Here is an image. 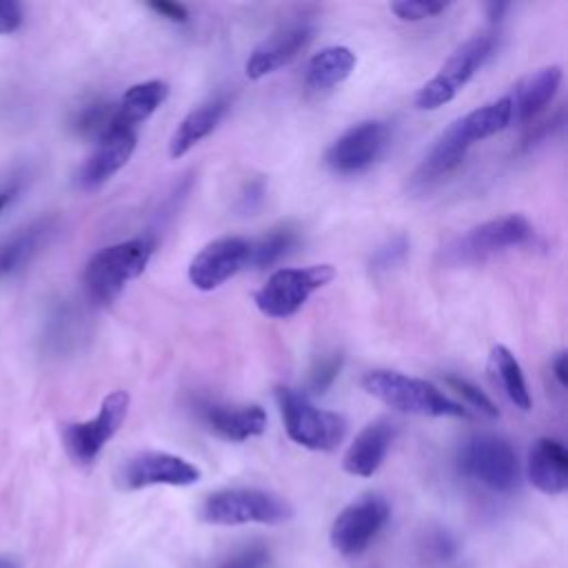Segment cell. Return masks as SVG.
Here are the masks:
<instances>
[{
    "mask_svg": "<svg viewBox=\"0 0 568 568\" xmlns=\"http://www.w3.org/2000/svg\"><path fill=\"white\" fill-rule=\"evenodd\" d=\"M153 251L155 240L151 235H140L93 253L82 275L89 302H93L95 306H109L111 302H115L118 295L124 291L126 282L144 273Z\"/></svg>",
    "mask_w": 568,
    "mask_h": 568,
    "instance_id": "6da1fadb",
    "label": "cell"
},
{
    "mask_svg": "<svg viewBox=\"0 0 568 568\" xmlns=\"http://www.w3.org/2000/svg\"><path fill=\"white\" fill-rule=\"evenodd\" d=\"M362 388L393 410L422 417H466V408L444 395L426 379L397 371H371L362 377Z\"/></svg>",
    "mask_w": 568,
    "mask_h": 568,
    "instance_id": "7a4b0ae2",
    "label": "cell"
},
{
    "mask_svg": "<svg viewBox=\"0 0 568 568\" xmlns=\"http://www.w3.org/2000/svg\"><path fill=\"white\" fill-rule=\"evenodd\" d=\"M200 517L215 526H242V524H284L293 517V506L262 488H222L200 506Z\"/></svg>",
    "mask_w": 568,
    "mask_h": 568,
    "instance_id": "3957f363",
    "label": "cell"
},
{
    "mask_svg": "<svg viewBox=\"0 0 568 568\" xmlns=\"http://www.w3.org/2000/svg\"><path fill=\"white\" fill-rule=\"evenodd\" d=\"M457 470L495 490L513 493L519 484L517 453L508 439L493 433H477L468 437L457 450Z\"/></svg>",
    "mask_w": 568,
    "mask_h": 568,
    "instance_id": "277c9868",
    "label": "cell"
},
{
    "mask_svg": "<svg viewBox=\"0 0 568 568\" xmlns=\"http://www.w3.org/2000/svg\"><path fill=\"white\" fill-rule=\"evenodd\" d=\"M497 47V33L484 31L466 42H462L448 60L439 67V71L417 91L415 104L422 111H433L450 102L466 82L486 64V60L493 55Z\"/></svg>",
    "mask_w": 568,
    "mask_h": 568,
    "instance_id": "5b68a950",
    "label": "cell"
},
{
    "mask_svg": "<svg viewBox=\"0 0 568 568\" xmlns=\"http://www.w3.org/2000/svg\"><path fill=\"white\" fill-rule=\"evenodd\" d=\"M275 399L284 419L286 435L308 450H335L346 435V419L337 413L313 406L293 388L277 386Z\"/></svg>",
    "mask_w": 568,
    "mask_h": 568,
    "instance_id": "8992f818",
    "label": "cell"
},
{
    "mask_svg": "<svg viewBox=\"0 0 568 568\" xmlns=\"http://www.w3.org/2000/svg\"><path fill=\"white\" fill-rule=\"evenodd\" d=\"M535 240V226L524 215H501L468 233L459 235L453 244L446 246L444 257L448 264H477L501 251L526 246Z\"/></svg>",
    "mask_w": 568,
    "mask_h": 568,
    "instance_id": "52a82bcc",
    "label": "cell"
},
{
    "mask_svg": "<svg viewBox=\"0 0 568 568\" xmlns=\"http://www.w3.org/2000/svg\"><path fill=\"white\" fill-rule=\"evenodd\" d=\"M335 277L331 264H313L304 268H277L268 280L255 291V306L275 320H286L295 315L306 300L326 286Z\"/></svg>",
    "mask_w": 568,
    "mask_h": 568,
    "instance_id": "ba28073f",
    "label": "cell"
},
{
    "mask_svg": "<svg viewBox=\"0 0 568 568\" xmlns=\"http://www.w3.org/2000/svg\"><path fill=\"white\" fill-rule=\"evenodd\" d=\"M388 517L390 504L377 493H366L344 506L333 519L328 532L331 546L344 557H355L375 541Z\"/></svg>",
    "mask_w": 568,
    "mask_h": 568,
    "instance_id": "9c48e42d",
    "label": "cell"
},
{
    "mask_svg": "<svg viewBox=\"0 0 568 568\" xmlns=\"http://www.w3.org/2000/svg\"><path fill=\"white\" fill-rule=\"evenodd\" d=\"M129 402L131 399H129L126 390H113L102 399L95 417L64 426L62 442H64L69 457L75 464L89 466L95 462V457L100 455L104 444L122 426L126 410H129Z\"/></svg>",
    "mask_w": 568,
    "mask_h": 568,
    "instance_id": "30bf717a",
    "label": "cell"
},
{
    "mask_svg": "<svg viewBox=\"0 0 568 568\" xmlns=\"http://www.w3.org/2000/svg\"><path fill=\"white\" fill-rule=\"evenodd\" d=\"M390 142V126L384 120H364L346 129L326 151L324 162L337 175H357L371 169Z\"/></svg>",
    "mask_w": 568,
    "mask_h": 568,
    "instance_id": "8fae6325",
    "label": "cell"
},
{
    "mask_svg": "<svg viewBox=\"0 0 568 568\" xmlns=\"http://www.w3.org/2000/svg\"><path fill=\"white\" fill-rule=\"evenodd\" d=\"M200 468L180 455L144 450L122 464L118 484L124 490H140L149 486H191L200 481Z\"/></svg>",
    "mask_w": 568,
    "mask_h": 568,
    "instance_id": "7c38bea8",
    "label": "cell"
},
{
    "mask_svg": "<svg viewBox=\"0 0 568 568\" xmlns=\"http://www.w3.org/2000/svg\"><path fill=\"white\" fill-rule=\"evenodd\" d=\"M251 242L240 235H226L209 242L189 264V282L197 291H213L248 266Z\"/></svg>",
    "mask_w": 568,
    "mask_h": 568,
    "instance_id": "4fadbf2b",
    "label": "cell"
},
{
    "mask_svg": "<svg viewBox=\"0 0 568 568\" xmlns=\"http://www.w3.org/2000/svg\"><path fill=\"white\" fill-rule=\"evenodd\" d=\"M313 27L304 20L288 22L273 31L268 38H264L248 55L244 71L251 80H260L288 62H293L311 42Z\"/></svg>",
    "mask_w": 568,
    "mask_h": 568,
    "instance_id": "5bb4252c",
    "label": "cell"
},
{
    "mask_svg": "<svg viewBox=\"0 0 568 568\" xmlns=\"http://www.w3.org/2000/svg\"><path fill=\"white\" fill-rule=\"evenodd\" d=\"M138 144L135 131L124 129H111L106 135H102L95 142L93 153L84 160V164L78 171V186L84 191H93L109 182L133 155Z\"/></svg>",
    "mask_w": 568,
    "mask_h": 568,
    "instance_id": "9a60e30c",
    "label": "cell"
},
{
    "mask_svg": "<svg viewBox=\"0 0 568 568\" xmlns=\"http://www.w3.org/2000/svg\"><path fill=\"white\" fill-rule=\"evenodd\" d=\"M200 417L213 435L226 442H246L266 430V410L257 404H204L200 408Z\"/></svg>",
    "mask_w": 568,
    "mask_h": 568,
    "instance_id": "2e32d148",
    "label": "cell"
},
{
    "mask_svg": "<svg viewBox=\"0 0 568 568\" xmlns=\"http://www.w3.org/2000/svg\"><path fill=\"white\" fill-rule=\"evenodd\" d=\"M395 439V424L386 417H379L371 424H366L348 450L344 453V470L355 477H371L382 466L386 453L390 450V444Z\"/></svg>",
    "mask_w": 568,
    "mask_h": 568,
    "instance_id": "e0dca14e",
    "label": "cell"
},
{
    "mask_svg": "<svg viewBox=\"0 0 568 568\" xmlns=\"http://www.w3.org/2000/svg\"><path fill=\"white\" fill-rule=\"evenodd\" d=\"M528 479L546 495H561L568 488V453L559 439L539 437L528 453Z\"/></svg>",
    "mask_w": 568,
    "mask_h": 568,
    "instance_id": "ac0fdd59",
    "label": "cell"
},
{
    "mask_svg": "<svg viewBox=\"0 0 568 568\" xmlns=\"http://www.w3.org/2000/svg\"><path fill=\"white\" fill-rule=\"evenodd\" d=\"M559 84H561V69L557 64L541 67L528 73L526 78H521L506 95L510 102L513 120L515 122L532 120L555 98Z\"/></svg>",
    "mask_w": 568,
    "mask_h": 568,
    "instance_id": "d6986e66",
    "label": "cell"
},
{
    "mask_svg": "<svg viewBox=\"0 0 568 568\" xmlns=\"http://www.w3.org/2000/svg\"><path fill=\"white\" fill-rule=\"evenodd\" d=\"M226 111H229V100L224 95H215L204 104L195 106L191 113H186L169 138V155L182 158L184 153H189L200 140H204L217 129Z\"/></svg>",
    "mask_w": 568,
    "mask_h": 568,
    "instance_id": "ffe728a7",
    "label": "cell"
},
{
    "mask_svg": "<svg viewBox=\"0 0 568 568\" xmlns=\"http://www.w3.org/2000/svg\"><path fill=\"white\" fill-rule=\"evenodd\" d=\"M166 98H169V84L164 80H146L129 87L120 98V102L115 104L111 129L135 131L138 124L151 118L164 104Z\"/></svg>",
    "mask_w": 568,
    "mask_h": 568,
    "instance_id": "44dd1931",
    "label": "cell"
},
{
    "mask_svg": "<svg viewBox=\"0 0 568 568\" xmlns=\"http://www.w3.org/2000/svg\"><path fill=\"white\" fill-rule=\"evenodd\" d=\"M355 62L357 58L348 47H342V44L326 47L308 60L304 84L308 91H317V93L328 91L342 84L351 75V71L355 69Z\"/></svg>",
    "mask_w": 568,
    "mask_h": 568,
    "instance_id": "7402d4cb",
    "label": "cell"
},
{
    "mask_svg": "<svg viewBox=\"0 0 568 568\" xmlns=\"http://www.w3.org/2000/svg\"><path fill=\"white\" fill-rule=\"evenodd\" d=\"M490 373H493L497 386L504 390V395L519 410H530L532 399H530L521 366H519L517 357L501 344L493 346V351H490Z\"/></svg>",
    "mask_w": 568,
    "mask_h": 568,
    "instance_id": "603a6c76",
    "label": "cell"
},
{
    "mask_svg": "<svg viewBox=\"0 0 568 568\" xmlns=\"http://www.w3.org/2000/svg\"><path fill=\"white\" fill-rule=\"evenodd\" d=\"M47 231H49L47 224H36V226L20 231L9 242H4L0 246V275H11V273L24 268L31 262V257L36 255Z\"/></svg>",
    "mask_w": 568,
    "mask_h": 568,
    "instance_id": "cb8c5ba5",
    "label": "cell"
},
{
    "mask_svg": "<svg viewBox=\"0 0 568 568\" xmlns=\"http://www.w3.org/2000/svg\"><path fill=\"white\" fill-rule=\"evenodd\" d=\"M300 235L293 226H275L266 235H262L257 242H251V255L248 266L253 268H268L277 264L284 255L291 253V248L297 244Z\"/></svg>",
    "mask_w": 568,
    "mask_h": 568,
    "instance_id": "d4e9b609",
    "label": "cell"
},
{
    "mask_svg": "<svg viewBox=\"0 0 568 568\" xmlns=\"http://www.w3.org/2000/svg\"><path fill=\"white\" fill-rule=\"evenodd\" d=\"M113 115H115V104L113 102H91L84 104L71 120V129L80 135V138H89V140H100L102 135H106L113 126Z\"/></svg>",
    "mask_w": 568,
    "mask_h": 568,
    "instance_id": "484cf974",
    "label": "cell"
},
{
    "mask_svg": "<svg viewBox=\"0 0 568 568\" xmlns=\"http://www.w3.org/2000/svg\"><path fill=\"white\" fill-rule=\"evenodd\" d=\"M344 366V353L339 348H333L328 353H322L315 357V362L308 368V377H306V388L313 395H322L326 393L333 382L337 379L339 371Z\"/></svg>",
    "mask_w": 568,
    "mask_h": 568,
    "instance_id": "4316f807",
    "label": "cell"
},
{
    "mask_svg": "<svg viewBox=\"0 0 568 568\" xmlns=\"http://www.w3.org/2000/svg\"><path fill=\"white\" fill-rule=\"evenodd\" d=\"M410 242L406 235H395L390 240H386L371 257V268L373 273H382V271H390L393 266L402 264L404 257L408 255Z\"/></svg>",
    "mask_w": 568,
    "mask_h": 568,
    "instance_id": "83f0119b",
    "label": "cell"
},
{
    "mask_svg": "<svg viewBox=\"0 0 568 568\" xmlns=\"http://www.w3.org/2000/svg\"><path fill=\"white\" fill-rule=\"evenodd\" d=\"M446 384H448L453 390H457L477 413L486 415L488 419L499 417V410H497V406L493 404V399H490L484 390H479L475 384H470L468 379L457 377V375H448V377H446Z\"/></svg>",
    "mask_w": 568,
    "mask_h": 568,
    "instance_id": "f1b7e54d",
    "label": "cell"
},
{
    "mask_svg": "<svg viewBox=\"0 0 568 568\" xmlns=\"http://www.w3.org/2000/svg\"><path fill=\"white\" fill-rule=\"evenodd\" d=\"M424 546V555L430 559V561H437V564H446V561H453V557L457 555V544L455 539L450 537L448 530L444 528H430L422 541Z\"/></svg>",
    "mask_w": 568,
    "mask_h": 568,
    "instance_id": "f546056e",
    "label": "cell"
},
{
    "mask_svg": "<svg viewBox=\"0 0 568 568\" xmlns=\"http://www.w3.org/2000/svg\"><path fill=\"white\" fill-rule=\"evenodd\" d=\"M448 9V2H417V0H399L390 4V11L404 22H419L426 18H435Z\"/></svg>",
    "mask_w": 568,
    "mask_h": 568,
    "instance_id": "4dcf8cb0",
    "label": "cell"
},
{
    "mask_svg": "<svg viewBox=\"0 0 568 568\" xmlns=\"http://www.w3.org/2000/svg\"><path fill=\"white\" fill-rule=\"evenodd\" d=\"M268 561H271L268 550L260 544H253V546H246V548L237 550L235 555L226 557L215 568H266Z\"/></svg>",
    "mask_w": 568,
    "mask_h": 568,
    "instance_id": "1f68e13d",
    "label": "cell"
},
{
    "mask_svg": "<svg viewBox=\"0 0 568 568\" xmlns=\"http://www.w3.org/2000/svg\"><path fill=\"white\" fill-rule=\"evenodd\" d=\"M155 16L169 20V22H175V24H184L189 20V9L184 4H178V2H166V0H160V2H149L146 4Z\"/></svg>",
    "mask_w": 568,
    "mask_h": 568,
    "instance_id": "d6a6232c",
    "label": "cell"
},
{
    "mask_svg": "<svg viewBox=\"0 0 568 568\" xmlns=\"http://www.w3.org/2000/svg\"><path fill=\"white\" fill-rule=\"evenodd\" d=\"M22 24V7L13 0H0V33H13Z\"/></svg>",
    "mask_w": 568,
    "mask_h": 568,
    "instance_id": "836d02e7",
    "label": "cell"
},
{
    "mask_svg": "<svg viewBox=\"0 0 568 568\" xmlns=\"http://www.w3.org/2000/svg\"><path fill=\"white\" fill-rule=\"evenodd\" d=\"M262 197H264V184L257 180L244 189V193L240 195V204L244 211H253L262 202Z\"/></svg>",
    "mask_w": 568,
    "mask_h": 568,
    "instance_id": "e575fe53",
    "label": "cell"
},
{
    "mask_svg": "<svg viewBox=\"0 0 568 568\" xmlns=\"http://www.w3.org/2000/svg\"><path fill=\"white\" fill-rule=\"evenodd\" d=\"M550 368H552V375L557 379L559 386H566L568 384V362H566V353L559 351L552 362H550Z\"/></svg>",
    "mask_w": 568,
    "mask_h": 568,
    "instance_id": "d590c367",
    "label": "cell"
},
{
    "mask_svg": "<svg viewBox=\"0 0 568 568\" xmlns=\"http://www.w3.org/2000/svg\"><path fill=\"white\" fill-rule=\"evenodd\" d=\"M508 7H510L508 2H490V4L486 7V9H488V18H490V20H499Z\"/></svg>",
    "mask_w": 568,
    "mask_h": 568,
    "instance_id": "8d00e7d4",
    "label": "cell"
},
{
    "mask_svg": "<svg viewBox=\"0 0 568 568\" xmlns=\"http://www.w3.org/2000/svg\"><path fill=\"white\" fill-rule=\"evenodd\" d=\"M16 193H18V186H9V189H2V191H0V213H2L4 206L16 197Z\"/></svg>",
    "mask_w": 568,
    "mask_h": 568,
    "instance_id": "74e56055",
    "label": "cell"
},
{
    "mask_svg": "<svg viewBox=\"0 0 568 568\" xmlns=\"http://www.w3.org/2000/svg\"><path fill=\"white\" fill-rule=\"evenodd\" d=\"M0 568H22V564L11 555H0Z\"/></svg>",
    "mask_w": 568,
    "mask_h": 568,
    "instance_id": "f35d334b",
    "label": "cell"
}]
</instances>
